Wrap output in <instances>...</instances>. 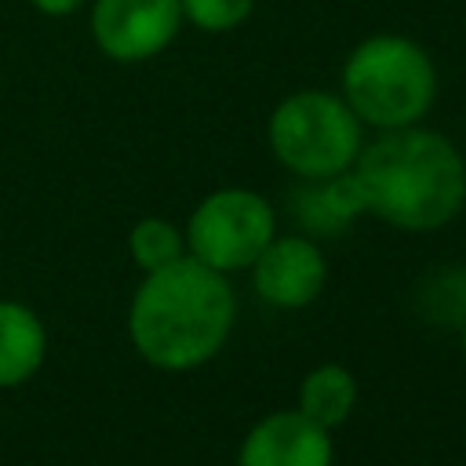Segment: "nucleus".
<instances>
[{"instance_id":"1","label":"nucleus","mask_w":466,"mask_h":466,"mask_svg":"<svg viewBox=\"0 0 466 466\" xmlns=\"http://www.w3.org/2000/svg\"><path fill=\"white\" fill-rule=\"evenodd\" d=\"M233 320L229 277L186 251L171 266L142 273L127 306V339L157 371H193L218 357Z\"/></svg>"},{"instance_id":"2","label":"nucleus","mask_w":466,"mask_h":466,"mask_svg":"<svg viewBox=\"0 0 466 466\" xmlns=\"http://www.w3.org/2000/svg\"><path fill=\"white\" fill-rule=\"evenodd\" d=\"M350 171L364 215L404 233H433L466 204V157L448 135L422 124L379 131Z\"/></svg>"},{"instance_id":"3","label":"nucleus","mask_w":466,"mask_h":466,"mask_svg":"<svg viewBox=\"0 0 466 466\" xmlns=\"http://www.w3.org/2000/svg\"><path fill=\"white\" fill-rule=\"evenodd\" d=\"M339 95L364 127L393 131L422 124L437 102V66L415 36L371 33L350 47L339 73Z\"/></svg>"},{"instance_id":"4","label":"nucleus","mask_w":466,"mask_h":466,"mask_svg":"<svg viewBox=\"0 0 466 466\" xmlns=\"http://www.w3.org/2000/svg\"><path fill=\"white\" fill-rule=\"evenodd\" d=\"M266 146L280 167L309 178H331L353 167L364 146V124L339 91L302 87L284 95L266 120Z\"/></svg>"},{"instance_id":"5","label":"nucleus","mask_w":466,"mask_h":466,"mask_svg":"<svg viewBox=\"0 0 466 466\" xmlns=\"http://www.w3.org/2000/svg\"><path fill=\"white\" fill-rule=\"evenodd\" d=\"M186 251L218 273L251 269L258 251L277 233L269 197L248 186H222L208 193L186 218Z\"/></svg>"},{"instance_id":"6","label":"nucleus","mask_w":466,"mask_h":466,"mask_svg":"<svg viewBox=\"0 0 466 466\" xmlns=\"http://www.w3.org/2000/svg\"><path fill=\"white\" fill-rule=\"evenodd\" d=\"M182 29L178 0H91V44L120 66L149 62L171 47Z\"/></svg>"},{"instance_id":"7","label":"nucleus","mask_w":466,"mask_h":466,"mask_svg":"<svg viewBox=\"0 0 466 466\" xmlns=\"http://www.w3.org/2000/svg\"><path fill=\"white\" fill-rule=\"evenodd\" d=\"M328 284V258L309 233H273L251 262V288L273 309H306Z\"/></svg>"},{"instance_id":"8","label":"nucleus","mask_w":466,"mask_h":466,"mask_svg":"<svg viewBox=\"0 0 466 466\" xmlns=\"http://www.w3.org/2000/svg\"><path fill=\"white\" fill-rule=\"evenodd\" d=\"M331 430L306 419L299 408L262 415L237 448V466H331Z\"/></svg>"},{"instance_id":"9","label":"nucleus","mask_w":466,"mask_h":466,"mask_svg":"<svg viewBox=\"0 0 466 466\" xmlns=\"http://www.w3.org/2000/svg\"><path fill=\"white\" fill-rule=\"evenodd\" d=\"M47 357V328L25 302L0 299V390L29 382Z\"/></svg>"},{"instance_id":"10","label":"nucleus","mask_w":466,"mask_h":466,"mask_svg":"<svg viewBox=\"0 0 466 466\" xmlns=\"http://www.w3.org/2000/svg\"><path fill=\"white\" fill-rule=\"evenodd\" d=\"M295 222L309 237H335L350 229L364 215V200L357 189L353 171L331 175V178H309L295 193Z\"/></svg>"},{"instance_id":"11","label":"nucleus","mask_w":466,"mask_h":466,"mask_svg":"<svg viewBox=\"0 0 466 466\" xmlns=\"http://www.w3.org/2000/svg\"><path fill=\"white\" fill-rule=\"evenodd\" d=\"M357 397H360V386H357V375L346 368V364H317L313 371L302 375L299 382V397H295V408L313 419L317 426L324 430H335L342 426L353 408H357Z\"/></svg>"},{"instance_id":"12","label":"nucleus","mask_w":466,"mask_h":466,"mask_svg":"<svg viewBox=\"0 0 466 466\" xmlns=\"http://www.w3.org/2000/svg\"><path fill=\"white\" fill-rule=\"evenodd\" d=\"M419 313L437 328H462L466 320V266H441L422 277L419 291Z\"/></svg>"},{"instance_id":"13","label":"nucleus","mask_w":466,"mask_h":466,"mask_svg":"<svg viewBox=\"0 0 466 466\" xmlns=\"http://www.w3.org/2000/svg\"><path fill=\"white\" fill-rule=\"evenodd\" d=\"M127 251H131V262L149 273V269H160V266H171L175 258L186 255V233L160 218V215H149V218H138L127 233Z\"/></svg>"},{"instance_id":"14","label":"nucleus","mask_w":466,"mask_h":466,"mask_svg":"<svg viewBox=\"0 0 466 466\" xmlns=\"http://www.w3.org/2000/svg\"><path fill=\"white\" fill-rule=\"evenodd\" d=\"M178 4H182V22H189L200 33H233L255 11V0H178Z\"/></svg>"},{"instance_id":"15","label":"nucleus","mask_w":466,"mask_h":466,"mask_svg":"<svg viewBox=\"0 0 466 466\" xmlns=\"http://www.w3.org/2000/svg\"><path fill=\"white\" fill-rule=\"evenodd\" d=\"M84 4L87 0H29V7L40 11V15H47V18H66V15L80 11Z\"/></svg>"},{"instance_id":"16","label":"nucleus","mask_w":466,"mask_h":466,"mask_svg":"<svg viewBox=\"0 0 466 466\" xmlns=\"http://www.w3.org/2000/svg\"><path fill=\"white\" fill-rule=\"evenodd\" d=\"M459 342H462V357H466V320H462V328H459Z\"/></svg>"}]
</instances>
